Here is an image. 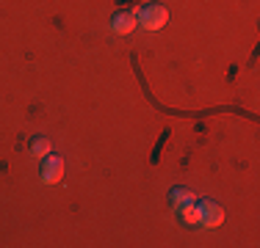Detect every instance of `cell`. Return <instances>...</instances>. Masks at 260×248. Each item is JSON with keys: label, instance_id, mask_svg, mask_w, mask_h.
<instances>
[{"label": "cell", "instance_id": "obj_1", "mask_svg": "<svg viewBox=\"0 0 260 248\" xmlns=\"http://www.w3.org/2000/svg\"><path fill=\"white\" fill-rule=\"evenodd\" d=\"M136 20H139V25L144 30H160L166 25V20H169V11L160 3H147L136 11Z\"/></svg>", "mask_w": 260, "mask_h": 248}, {"label": "cell", "instance_id": "obj_2", "mask_svg": "<svg viewBox=\"0 0 260 248\" xmlns=\"http://www.w3.org/2000/svg\"><path fill=\"white\" fill-rule=\"evenodd\" d=\"M197 215H200L197 223L205 226V229H216L224 221V210H221V204H216L213 198H197Z\"/></svg>", "mask_w": 260, "mask_h": 248}, {"label": "cell", "instance_id": "obj_3", "mask_svg": "<svg viewBox=\"0 0 260 248\" xmlns=\"http://www.w3.org/2000/svg\"><path fill=\"white\" fill-rule=\"evenodd\" d=\"M39 177H42L45 185H55L61 177H64V160H61L58 154H45V157H42Z\"/></svg>", "mask_w": 260, "mask_h": 248}, {"label": "cell", "instance_id": "obj_4", "mask_svg": "<svg viewBox=\"0 0 260 248\" xmlns=\"http://www.w3.org/2000/svg\"><path fill=\"white\" fill-rule=\"evenodd\" d=\"M136 25H139V20H136V9L133 11H116V14L111 17V30H114V33H119V36L130 33Z\"/></svg>", "mask_w": 260, "mask_h": 248}, {"label": "cell", "instance_id": "obj_5", "mask_svg": "<svg viewBox=\"0 0 260 248\" xmlns=\"http://www.w3.org/2000/svg\"><path fill=\"white\" fill-rule=\"evenodd\" d=\"M169 204H172V210L183 213L185 207L197 204V193H194L191 188H172V190H169Z\"/></svg>", "mask_w": 260, "mask_h": 248}, {"label": "cell", "instance_id": "obj_6", "mask_svg": "<svg viewBox=\"0 0 260 248\" xmlns=\"http://www.w3.org/2000/svg\"><path fill=\"white\" fill-rule=\"evenodd\" d=\"M28 149H30V154L34 157H45V154H50V138H45V135H34L30 138V144H28Z\"/></svg>", "mask_w": 260, "mask_h": 248}]
</instances>
